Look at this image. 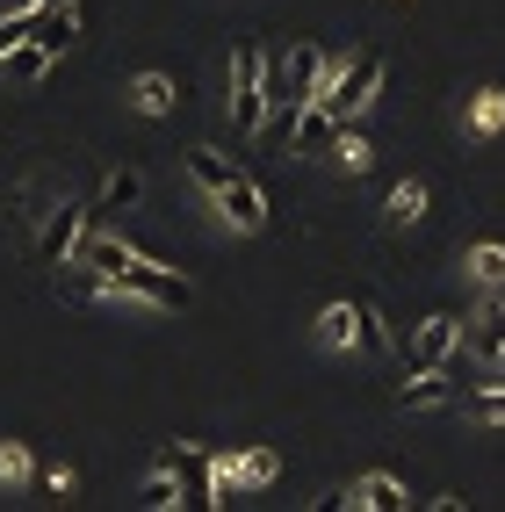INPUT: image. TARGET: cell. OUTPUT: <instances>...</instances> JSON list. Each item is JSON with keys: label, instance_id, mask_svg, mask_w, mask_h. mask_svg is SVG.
I'll return each mask as SVG.
<instances>
[{"label": "cell", "instance_id": "cell-1", "mask_svg": "<svg viewBox=\"0 0 505 512\" xmlns=\"http://www.w3.org/2000/svg\"><path fill=\"white\" fill-rule=\"evenodd\" d=\"M376 94H383V51H361L354 65H340V73L325 80V94H318V101H325V109L340 116V123H354Z\"/></svg>", "mask_w": 505, "mask_h": 512}, {"label": "cell", "instance_id": "cell-2", "mask_svg": "<svg viewBox=\"0 0 505 512\" xmlns=\"http://www.w3.org/2000/svg\"><path fill=\"white\" fill-rule=\"evenodd\" d=\"M260 73H267V51H260V44H239V51H231V123H239V138H253L260 116H267Z\"/></svg>", "mask_w": 505, "mask_h": 512}, {"label": "cell", "instance_id": "cell-3", "mask_svg": "<svg viewBox=\"0 0 505 512\" xmlns=\"http://www.w3.org/2000/svg\"><path fill=\"white\" fill-rule=\"evenodd\" d=\"M116 289H123V296L159 303V311H188V303H195V282H188V275H174V267H152V260H130L123 275H116Z\"/></svg>", "mask_w": 505, "mask_h": 512}, {"label": "cell", "instance_id": "cell-4", "mask_svg": "<svg viewBox=\"0 0 505 512\" xmlns=\"http://www.w3.org/2000/svg\"><path fill=\"white\" fill-rule=\"evenodd\" d=\"M159 469H174V476H181V505H195V512L224 505V498H217V476H224L217 455H202V448H166Z\"/></svg>", "mask_w": 505, "mask_h": 512}, {"label": "cell", "instance_id": "cell-5", "mask_svg": "<svg viewBox=\"0 0 505 512\" xmlns=\"http://www.w3.org/2000/svg\"><path fill=\"white\" fill-rule=\"evenodd\" d=\"M455 347H462V325H455V318H426L419 332H404V339H397V354H404V368H412V375L448 368Z\"/></svg>", "mask_w": 505, "mask_h": 512}, {"label": "cell", "instance_id": "cell-6", "mask_svg": "<svg viewBox=\"0 0 505 512\" xmlns=\"http://www.w3.org/2000/svg\"><path fill=\"white\" fill-rule=\"evenodd\" d=\"M210 202L224 210V224H231V231H260V224H267V195H260V181H253V174H231Z\"/></svg>", "mask_w": 505, "mask_h": 512}, {"label": "cell", "instance_id": "cell-7", "mask_svg": "<svg viewBox=\"0 0 505 512\" xmlns=\"http://www.w3.org/2000/svg\"><path fill=\"white\" fill-rule=\"evenodd\" d=\"M80 224H87V210H80V202H58V210L44 217V238H37V260H44V267H58L65 253L80 246Z\"/></svg>", "mask_w": 505, "mask_h": 512}, {"label": "cell", "instance_id": "cell-8", "mask_svg": "<svg viewBox=\"0 0 505 512\" xmlns=\"http://www.w3.org/2000/svg\"><path fill=\"white\" fill-rule=\"evenodd\" d=\"M303 109H311V101H296V94H282V101H267V116H260V130H253V138H260V152H289L296 145V123H303Z\"/></svg>", "mask_w": 505, "mask_h": 512}, {"label": "cell", "instance_id": "cell-9", "mask_svg": "<svg viewBox=\"0 0 505 512\" xmlns=\"http://www.w3.org/2000/svg\"><path fill=\"white\" fill-rule=\"evenodd\" d=\"M332 138H340V116H332L325 101H311V109H303V123H296V152L318 159V152H332Z\"/></svg>", "mask_w": 505, "mask_h": 512}, {"label": "cell", "instance_id": "cell-10", "mask_svg": "<svg viewBox=\"0 0 505 512\" xmlns=\"http://www.w3.org/2000/svg\"><path fill=\"white\" fill-rule=\"evenodd\" d=\"M217 469L239 476L246 491H260V484H275V476H282V455H275V448H246V455H231V462H217Z\"/></svg>", "mask_w": 505, "mask_h": 512}, {"label": "cell", "instance_id": "cell-11", "mask_svg": "<svg viewBox=\"0 0 505 512\" xmlns=\"http://www.w3.org/2000/svg\"><path fill=\"white\" fill-rule=\"evenodd\" d=\"M80 260H87V267H94V275H101V282H109V289H116V275H123V267H130V260H138V253H130V246H123V238H80Z\"/></svg>", "mask_w": 505, "mask_h": 512}, {"label": "cell", "instance_id": "cell-12", "mask_svg": "<svg viewBox=\"0 0 505 512\" xmlns=\"http://www.w3.org/2000/svg\"><path fill=\"white\" fill-rule=\"evenodd\" d=\"M29 37H37L51 58L58 51H73V37H80V22H73V8H37V22H29Z\"/></svg>", "mask_w": 505, "mask_h": 512}, {"label": "cell", "instance_id": "cell-13", "mask_svg": "<svg viewBox=\"0 0 505 512\" xmlns=\"http://www.w3.org/2000/svg\"><path fill=\"white\" fill-rule=\"evenodd\" d=\"M462 339H469V347H484V354H498V347H505V289H491V296H484L477 325H469Z\"/></svg>", "mask_w": 505, "mask_h": 512}, {"label": "cell", "instance_id": "cell-14", "mask_svg": "<svg viewBox=\"0 0 505 512\" xmlns=\"http://www.w3.org/2000/svg\"><path fill=\"white\" fill-rule=\"evenodd\" d=\"M448 397H455L448 368H426V375H412V383H404V412H433V404H448Z\"/></svg>", "mask_w": 505, "mask_h": 512}, {"label": "cell", "instance_id": "cell-15", "mask_svg": "<svg viewBox=\"0 0 505 512\" xmlns=\"http://www.w3.org/2000/svg\"><path fill=\"white\" fill-rule=\"evenodd\" d=\"M318 339H325V347H354V339H361V311H354V303H325V311H318Z\"/></svg>", "mask_w": 505, "mask_h": 512}, {"label": "cell", "instance_id": "cell-16", "mask_svg": "<svg viewBox=\"0 0 505 512\" xmlns=\"http://www.w3.org/2000/svg\"><path fill=\"white\" fill-rule=\"evenodd\" d=\"M354 498H361L368 512H404V505H412L397 476H361V484H354Z\"/></svg>", "mask_w": 505, "mask_h": 512}, {"label": "cell", "instance_id": "cell-17", "mask_svg": "<svg viewBox=\"0 0 505 512\" xmlns=\"http://www.w3.org/2000/svg\"><path fill=\"white\" fill-rule=\"evenodd\" d=\"M145 195V174H138V166H116V174H109V188H101V202H94V210H130V202H138Z\"/></svg>", "mask_w": 505, "mask_h": 512}, {"label": "cell", "instance_id": "cell-18", "mask_svg": "<svg viewBox=\"0 0 505 512\" xmlns=\"http://www.w3.org/2000/svg\"><path fill=\"white\" fill-rule=\"evenodd\" d=\"M231 174H239V166H231V159H217V152H188V181L202 188V195H217Z\"/></svg>", "mask_w": 505, "mask_h": 512}, {"label": "cell", "instance_id": "cell-19", "mask_svg": "<svg viewBox=\"0 0 505 512\" xmlns=\"http://www.w3.org/2000/svg\"><path fill=\"white\" fill-rule=\"evenodd\" d=\"M383 210H390V224H397V231H404V224H419V217H426V188H419V181H397Z\"/></svg>", "mask_w": 505, "mask_h": 512}, {"label": "cell", "instance_id": "cell-20", "mask_svg": "<svg viewBox=\"0 0 505 512\" xmlns=\"http://www.w3.org/2000/svg\"><path fill=\"white\" fill-rule=\"evenodd\" d=\"M44 65H51V51H44L37 37H22V44L8 51V80H44Z\"/></svg>", "mask_w": 505, "mask_h": 512}, {"label": "cell", "instance_id": "cell-21", "mask_svg": "<svg viewBox=\"0 0 505 512\" xmlns=\"http://www.w3.org/2000/svg\"><path fill=\"white\" fill-rule=\"evenodd\" d=\"M130 101H138L145 116H166V109H174V80H166V73H145L138 87H130Z\"/></svg>", "mask_w": 505, "mask_h": 512}, {"label": "cell", "instance_id": "cell-22", "mask_svg": "<svg viewBox=\"0 0 505 512\" xmlns=\"http://www.w3.org/2000/svg\"><path fill=\"white\" fill-rule=\"evenodd\" d=\"M138 505H145V512H166V505H181V476H174V469H152V484L138 491Z\"/></svg>", "mask_w": 505, "mask_h": 512}, {"label": "cell", "instance_id": "cell-23", "mask_svg": "<svg viewBox=\"0 0 505 512\" xmlns=\"http://www.w3.org/2000/svg\"><path fill=\"white\" fill-rule=\"evenodd\" d=\"M332 159L354 166V174H368V159H376V152H368V138H361L354 123H340V138H332Z\"/></svg>", "mask_w": 505, "mask_h": 512}, {"label": "cell", "instance_id": "cell-24", "mask_svg": "<svg viewBox=\"0 0 505 512\" xmlns=\"http://www.w3.org/2000/svg\"><path fill=\"white\" fill-rule=\"evenodd\" d=\"M101 289H109V282H101L87 260H80V267H65V275H58V296H73V303H87V296H101Z\"/></svg>", "mask_w": 505, "mask_h": 512}, {"label": "cell", "instance_id": "cell-25", "mask_svg": "<svg viewBox=\"0 0 505 512\" xmlns=\"http://www.w3.org/2000/svg\"><path fill=\"white\" fill-rule=\"evenodd\" d=\"M469 275H477L484 289H505V246H477L469 253Z\"/></svg>", "mask_w": 505, "mask_h": 512}, {"label": "cell", "instance_id": "cell-26", "mask_svg": "<svg viewBox=\"0 0 505 512\" xmlns=\"http://www.w3.org/2000/svg\"><path fill=\"white\" fill-rule=\"evenodd\" d=\"M29 22H37V8H8V15H0V58H8V51L29 37Z\"/></svg>", "mask_w": 505, "mask_h": 512}, {"label": "cell", "instance_id": "cell-27", "mask_svg": "<svg viewBox=\"0 0 505 512\" xmlns=\"http://www.w3.org/2000/svg\"><path fill=\"white\" fill-rule=\"evenodd\" d=\"M477 130H484V138H491V130H505V94H498V87L477 94Z\"/></svg>", "mask_w": 505, "mask_h": 512}, {"label": "cell", "instance_id": "cell-28", "mask_svg": "<svg viewBox=\"0 0 505 512\" xmlns=\"http://www.w3.org/2000/svg\"><path fill=\"white\" fill-rule=\"evenodd\" d=\"M469 419H484V426H505V390H477V397H469Z\"/></svg>", "mask_w": 505, "mask_h": 512}, {"label": "cell", "instance_id": "cell-29", "mask_svg": "<svg viewBox=\"0 0 505 512\" xmlns=\"http://www.w3.org/2000/svg\"><path fill=\"white\" fill-rule=\"evenodd\" d=\"M354 311H361V347H383V311L376 303H354Z\"/></svg>", "mask_w": 505, "mask_h": 512}, {"label": "cell", "instance_id": "cell-30", "mask_svg": "<svg viewBox=\"0 0 505 512\" xmlns=\"http://www.w3.org/2000/svg\"><path fill=\"white\" fill-rule=\"evenodd\" d=\"M0 476H29V448H15V440H0Z\"/></svg>", "mask_w": 505, "mask_h": 512}, {"label": "cell", "instance_id": "cell-31", "mask_svg": "<svg viewBox=\"0 0 505 512\" xmlns=\"http://www.w3.org/2000/svg\"><path fill=\"white\" fill-rule=\"evenodd\" d=\"M37 8H73V0H37Z\"/></svg>", "mask_w": 505, "mask_h": 512}, {"label": "cell", "instance_id": "cell-32", "mask_svg": "<svg viewBox=\"0 0 505 512\" xmlns=\"http://www.w3.org/2000/svg\"><path fill=\"white\" fill-rule=\"evenodd\" d=\"M8 8H37V0H8Z\"/></svg>", "mask_w": 505, "mask_h": 512}]
</instances>
